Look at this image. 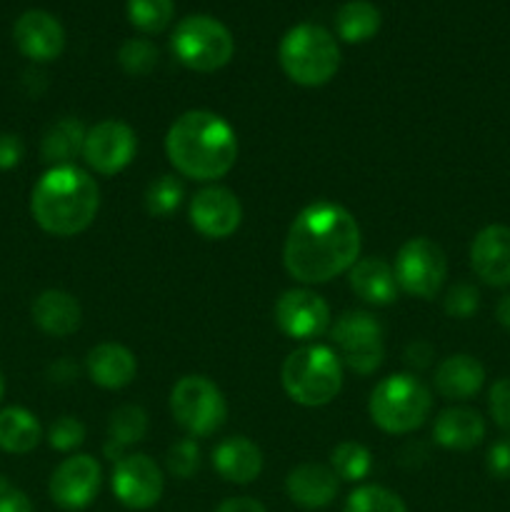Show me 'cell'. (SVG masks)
I'll return each instance as SVG.
<instances>
[{"label":"cell","instance_id":"obj_14","mask_svg":"<svg viewBox=\"0 0 510 512\" xmlns=\"http://www.w3.org/2000/svg\"><path fill=\"white\" fill-rule=\"evenodd\" d=\"M275 323L288 338L313 340L330 328V308L313 290H285L275 303Z\"/></svg>","mask_w":510,"mask_h":512},{"label":"cell","instance_id":"obj_34","mask_svg":"<svg viewBox=\"0 0 510 512\" xmlns=\"http://www.w3.org/2000/svg\"><path fill=\"white\" fill-rule=\"evenodd\" d=\"M165 465H168L170 475H175V478H193L200 468V448L195 445V440L183 438L175 445H170L168 455H165Z\"/></svg>","mask_w":510,"mask_h":512},{"label":"cell","instance_id":"obj_27","mask_svg":"<svg viewBox=\"0 0 510 512\" xmlns=\"http://www.w3.org/2000/svg\"><path fill=\"white\" fill-rule=\"evenodd\" d=\"M335 30L345 43H365L380 30V10L368 0H350L335 15Z\"/></svg>","mask_w":510,"mask_h":512},{"label":"cell","instance_id":"obj_37","mask_svg":"<svg viewBox=\"0 0 510 512\" xmlns=\"http://www.w3.org/2000/svg\"><path fill=\"white\" fill-rule=\"evenodd\" d=\"M490 418L495 420L500 430L510 433V378L498 380L488 393Z\"/></svg>","mask_w":510,"mask_h":512},{"label":"cell","instance_id":"obj_22","mask_svg":"<svg viewBox=\"0 0 510 512\" xmlns=\"http://www.w3.org/2000/svg\"><path fill=\"white\" fill-rule=\"evenodd\" d=\"M485 383V368L473 355H450L435 370V390L445 400H470Z\"/></svg>","mask_w":510,"mask_h":512},{"label":"cell","instance_id":"obj_18","mask_svg":"<svg viewBox=\"0 0 510 512\" xmlns=\"http://www.w3.org/2000/svg\"><path fill=\"white\" fill-rule=\"evenodd\" d=\"M340 488L338 475L333 468H325L320 463H303L293 468L285 480V490H288L290 500L305 510H320L328 508L335 500Z\"/></svg>","mask_w":510,"mask_h":512},{"label":"cell","instance_id":"obj_6","mask_svg":"<svg viewBox=\"0 0 510 512\" xmlns=\"http://www.w3.org/2000/svg\"><path fill=\"white\" fill-rule=\"evenodd\" d=\"M370 420L383 433L408 435L428 420L433 410V395L428 385L410 373L390 375L380 380L370 393Z\"/></svg>","mask_w":510,"mask_h":512},{"label":"cell","instance_id":"obj_44","mask_svg":"<svg viewBox=\"0 0 510 512\" xmlns=\"http://www.w3.org/2000/svg\"><path fill=\"white\" fill-rule=\"evenodd\" d=\"M3 395H5V380L3 375H0V400H3Z\"/></svg>","mask_w":510,"mask_h":512},{"label":"cell","instance_id":"obj_43","mask_svg":"<svg viewBox=\"0 0 510 512\" xmlns=\"http://www.w3.org/2000/svg\"><path fill=\"white\" fill-rule=\"evenodd\" d=\"M495 315H498V323L503 325L505 330H510V293L505 298H500L498 308H495Z\"/></svg>","mask_w":510,"mask_h":512},{"label":"cell","instance_id":"obj_32","mask_svg":"<svg viewBox=\"0 0 510 512\" xmlns=\"http://www.w3.org/2000/svg\"><path fill=\"white\" fill-rule=\"evenodd\" d=\"M183 183L175 175H160L145 190V210L153 218H168L183 203Z\"/></svg>","mask_w":510,"mask_h":512},{"label":"cell","instance_id":"obj_2","mask_svg":"<svg viewBox=\"0 0 510 512\" xmlns=\"http://www.w3.org/2000/svg\"><path fill=\"white\" fill-rule=\"evenodd\" d=\"M165 153L183 178L210 183L233 170L238 160V135L223 115L188 110L168 128Z\"/></svg>","mask_w":510,"mask_h":512},{"label":"cell","instance_id":"obj_20","mask_svg":"<svg viewBox=\"0 0 510 512\" xmlns=\"http://www.w3.org/2000/svg\"><path fill=\"white\" fill-rule=\"evenodd\" d=\"M90 380L105 390H120L133 383L138 373L135 355L125 345L118 343H100L95 345L85 360Z\"/></svg>","mask_w":510,"mask_h":512},{"label":"cell","instance_id":"obj_35","mask_svg":"<svg viewBox=\"0 0 510 512\" xmlns=\"http://www.w3.org/2000/svg\"><path fill=\"white\" fill-rule=\"evenodd\" d=\"M48 443L53 450L60 453H70V450L80 448L85 443V425L73 415H63L55 420L48 430Z\"/></svg>","mask_w":510,"mask_h":512},{"label":"cell","instance_id":"obj_21","mask_svg":"<svg viewBox=\"0 0 510 512\" xmlns=\"http://www.w3.org/2000/svg\"><path fill=\"white\" fill-rule=\"evenodd\" d=\"M350 273V288L363 303L390 305L398 300L400 285L395 280V270L383 258H360Z\"/></svg>","mask_w":510,"mask_h":512},{"label":"cell","instance_id":"obj_39","mask_svg":"<svg viewBox=\"0 0 510 512\" xmlns=\"http://www.w3.org/2000/svg\"><path fill=\"white\" fill-rule=\"evenodd\" d=\"M0 512H33V503L23 490L0 480Z\"/></svg>","mask_w":510,"mask_h":512},{"label":"cell","instance_id":"obj_31","mask_svg":"<svg viewBox=\"0 0 510 512\" xmlns=\"http://www.w3.org/2000/svg\"><path fill=\"white\" fill-rule=\"evenodd\" d=\"M343 512H408L400 495L383 485H360L345 500Z\"/></svg>","mask_w":510,"mask_h":512},{"label":"cell","instance_id":"obj_1","mask_svg":"<svg viewBox=\"0 0 510 512\" xmlns=\"http://www.w3.org/2000/svg\"><path fill=\"white\" fill-rule=\"evenodd\" d=\"M360 255L358 220L338 203L318 200L298 213L283 245L290 278L320 285L348 273Z\"/></svg>","mask_w":510,"mask_h":512},{"label":"cell","instance_id":"obj_25","mask_svg":"<svg viewBox=\"0 0 510 512\" xmlns=\"http://www.w3.org/2000/svg\"><path fill=\"white\" fill-rule=\"evenodd\" d=\"M85 135H88V130H85V125L80 120H58V123H53L45 130L43 143H40V155L53 168H58V165H73V160L78 155H83Z\"/></svg>","mask_w":510,"mask_h":512},{"label":"cell","instance_id":"obj_24","mask_svg":"<svg viewBox=\"0 0 510 512\" xmlns=\"http://www.w3.org/2000/svg\"><path fill=\"white\" fill-rule=\"evenodd\" d=\"M433 438L445 450H473L485 438L483 415L473 408L443 410L435 420Z\"/></svg>","mask_w":510,"mask_h":512},{"label":"cell","instance_id":"obj_29","mask_svg":"<svg viewBox=\"0 0 510 512\" xmlns=\"http://www.w3.org/2000/svg\"><path fill=\"white\" fill-rule=\"evenodd\" d=\"M330 468L338 475V480L345 483H360L363 478H368L370 468H373V455L365 445L360 443H340L338 448L330 455Z\"/></svg>","mask_w":510,"mask_h":512},{"label":"cell","instance_id":"obj_8","mask_svg":"<svg viewBox=\"0 0 510 512\" xmlns=\"http://www.w3.org/2000/svg\"><path fill=\"white\" fill-rule=\"evenodd\" d=\"M173 418L190 438H208L228 420V403L213 380L205 375H185L170 393Z\"/></svg>","mask_w":510,"mask_h":512},{"label":"cell","instance_id":"obj_36","mask_svg":"<svg viewBox=\"0 0 510 512\" xmlns=\"http://www.w3.org/2000/svg\"><path fill=\"white\" fill-rule=\"evenodd\" d=\"M478 303V290L470 283H458L448 290V295H445V313H448L450 318L465 320L478 310Z\"/></svg>","mask_w":510,"mask_h":512},{"label":"cell","instance_id":"obj_41","mask_svg":"<svg viewBox=\"0 0 510 512\" xmlns=\"http://www.w3.org/2000/svg\"><path fill=\"white\" fill-rule=\"evenodd\" d=\"M215 512H265V508L253 498H230L223 500Z\"/></svg>","mask_w":510,"mask_h":512},{"label":"cell","instance_id":"obj_15","mask_svg":"<svg viewBox=\"0 0 510 512\" xmlns=\"http://www.w3.org/2000/svg\"><path fill=\"white\" fill-rule=\"evenodd\" d=\"M240 220H243V205L233 190L210 185L198 190L190 200V223L203 238H230L240 228Z\"/></svg>","mask_w":510,"mask_h":512},{"label":"cell","instance_id":"obj_40","mask_svg":"<svg viewBox=\"0 0 510 512\" xmlns=\"http://www.w3.org/2000/svg\"><path fill=\"white\" fill-rule=\"evenodd\" d=\"M20 158H23V143H20L18 135H0V170L15 168Z\"/></svg>","mask_w":510,"mask_h":512},{"label":"cell","instance_id":"obj_9","mask_svg":"<svg viewBox=\"0 0 510 512\" xmlns=\"http://www.w3.org/2000/svg\"><path fill=\"white\" fill-rule=\"evenodd\" d=\"M338 358L345 368L358 375H370L383 365L385 343L383 325L363 310H348L335 320L330 330Z\"/></svg>","mask_w":510,"mask_h":512},{"label":"cell","instance_id":"obj_42","mask_svg":"<svg viewBox=\"0 0 510 512\" xmlns=\"http://www.w3.org/2000/svg\"><path fill=\"white\" fill-rule=\"evenodd\" d=\"M430 358H433V350L428 343H413L405 350V360L413 368H425V365H430Z\"/></svg>","mask_w":510,"mask_h":512},{"label":"cell","instance_id":"obj_11","mask_svg":"<svg viewBox=\"0 0 510 512\" xmlns=\"http://www.w3.org/2000/svg\"><path fill=\"white\" fill-rule=\"evenodd\" d=\"M138 150V138L135 130L123 120H103V123L93 125L85 135L83 158L90 170L98 175H118L130 165Z\"/></svg>","mask_w":510,"mask_h":512},{"label":"cell","instance_id":"obj_38","mask_svg":"<svg viewBox=\"0 0 510 512\" xmlns=\"http://www.w3.org/2000/svg\"><path fill=\"white\" fill-rule=\"evenodd\" d=\"M485 468H488V473L495 480H510V438H503L490 445Z\"/></svg>","mask_w":510,"mask_h":512},{"label":"cell","instance_id":"obj_28","mask_svg":"<svg viewBox=\"0 0 510 512\" xmlns=\"http://www.w3.org/2000/svg\"><path fill=\"white\" fill-rule=\"evenodd\" d=\"M148 435V413L140 405H123L110 415L108 443L125 450Z\"/></svg>","mask_w":510,"mask_h":512},{"label":"cell","instance_id":"obj_7","mask_svg":"<svg viewBox=\"0 0 510 512\" xmlns=\"http://www.w3.org/2000/svg\"><path fill=\"white\" fill-rule=\"evenodd\" d=\"M175 58L195 73H215L225 68L235 53V40L220 20L210 15H188L170 38Z\"/></svg>","mask_w":510,"mask_h":512},{"label":"cell","instance_id":"obj_30","mask_svg":"<svg viewBox=\"0 0 510 512\" xmlns=\"http://www.w3.org/2000/svg\"><path fill=\"white\" fill-rule=\"evenodd\" d=\"M175 13L173 0H128V20L143 33H163Z\"/></svg>","mask_w":510,"mask_h":512},{"label":"cell","instance_id":"obj_33","mask_svg":"<svg viewBox=\"0 0 510 512\" xmlns=\"http://www.w3.org/2000/svg\"><path fill=\"white\" fill-rule=\"evenodd\" d=\"M158 58V48L148 38H130L118 50L120 68L128 75H135V78L153 73L155 65H158Z\"/></svg>","mask_w":510,"mask_h":512},{"label":"cell","instance_id":"obj_13","mask_svg":"<svg viewBox=\"0 0 510 512\" xmlns=\"http://www.w3.org/2000/svg\"><path fill=\"white\" fill-rule=\"evenodd\" d=\"M103 470L90 455H73L65 458L50 475V498L63 510H83L98 498Z\"/></svg>","mask_w":510,"mask_h":512},{"label":"cell","instance_id":"obj_4","mask_svg":"<svg viewBox=\"0 0 510 512\" xmlns=\"http://www.w3.org/2000/svg\"><path fill=\"white\" fill-rule=\"evenodd\" d=\"M280 380L290 400L305 408H323L343 388V363L325 345H303L285 358Z\"/></svg>","mask_w":510,"mask_h":512},{"label":"cell","instance_id":"obj_16","mask_svg":"<svg viewBox=\"0 0 510 512\" xmlns=\"http://www.w3.org/2000/svg\"><path fill=\"white\" fill-rule=\"evenodd\" d=\"M13 40L25 58L35 63H50L65 48V30L45 10H28L13 25Z\"/></svg>","mask_w":510,"mask_h":512},{"label":"cell","instance_id":"obj_12","mask_svg":"<svg viewBox=\"0 0 510 512\" xmlns=\"http://www.w3.org/2000/svg\"><path fill=\"white\" fill-rule=\"evenodd\" d=\"M113 493L125 508L130 510H148L163 498L165 478L160 473L158 463L143 453L123 455L115 463L113 478Z\"/></svg>","mask_w":510,"mask_h":512},{"label":"cell","instance_id":"obj_23","mask_svg":"<svg viewBox=\"0 0 510 512\" xmlns=\"http://www.w3.org/2000/svg\"><path fill=\"white\" fill-rule=\"evenodd\" d=\"M83 310L65 290H45L33 303V323L53 338H68L80 328Z\"/></svg>","mask_w":510,"mask_h":512},{"label":"cell","instance_id":"obj_3","mask_svg":"<svg viewBox=\"0 0 510 512\" xmlns=\"http://www.w3.org/2000/svg\"><path fill=\"white\" fill-rule=\"evenodd\" d=\"M100 208L98 183L78 165L50 168L33 188L30 210L45 233L73 238L93 225Z\"/></svg>","mask_w":510,"mask_h":512},{"label":"cell","instance_id":"obj_17","mask_svg":"<svg viewBox=\"0 0 510 512\" xmlns=\"http://www.w3.org/2000/svg\"><path fill=\"white\" fill-rule=\"evenodd\" d=\"M470 268L490 288L510 285V228L488 225L470 245Z\"/></svg>","mask_w":510,"mask_h":512},{"label":"cell","instance_id":"obj_5","mask_svg":"<svg viewBox=\"0 0 510 512\" xmlns=\"http://www.w3.org/2000/svg\"><path fill=\"white\" fill-rule=\"evenodd\" d=\"M280 68L293 83L318 88L335 78L340 68V48L333 35L315 23H300L280 40Z\"/></svg>","mask_w":510,"mask_h":512},{"label":"cell","instance_id":"obj_26","mask_svg":"<svg viewBox=\"0 0 510 512\" xmlns=\"http://www.w3.org/2000/svg\"><path fill=\"white\" fill-rule=\"evenodd\" d=\"M43 430L38 418L25 408L0 410V450L10 455H25L38 448Z\"/></svg>","mask_w":510,"mask_h":512},{"label":"cell","instance_id":"obj_10","mask_svg":"<svg viewBox=\"0 0 510 512\" xmlns=\"http://www.w3.org/2000/svg\"><path fill=\"white\" fill-rule=\"evenodd\" d=\"M395 280L400 290L420 300H433L448 278V258L430 238H410L395 258Z\"/></svg>","mask_w":510,"mask_h":512},{"label":"cell","instance_id":"obj_19","mask_svg":"<svg viewBox=\"0 0 510 512\" xmlns=\"http://www.w3.org/2000/svg\"><path fill=\"white\" fill-rule=\"evenodd\" d=\"M213 468L223 480L235 485H248L263 473V453L253 440L233 435L215 445Z\"/></svg>","mask_w":510,"mask_h":512}]
</instances>
